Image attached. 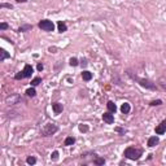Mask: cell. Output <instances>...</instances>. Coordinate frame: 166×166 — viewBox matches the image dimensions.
<instances>
[{"label": "cell", "mask_w": 166, "mask_h": 166, "mask_svg": "<svg viewBox=\"0 0 166 166\" xmlns=\"http://www.w3.org/2000/svg\"><path fill=\"white\" fill-rule=\"evenodd\" d=\"M143 153H144V149L139 147H127L126 149L123 151V157L127 160H131V161H138V160L141 158Z\"/></svg>", "instance_id": "obj_1"}, {"label": "cell", "mask_w": 166, "mask_h": 166, "mask_svg": "<svg viewBox=\"0 0 166 166\" xmlns=\"http://www.w3.org/2000/svg\"><path fill=\"white\" fill-rule=\"evenodd\" d=\"M129 75H130L131 78H132L134 81H136V82L140 84L141 87H144V88H147V90H152V91H154V90H157L156 83L152 82V81L145 79V78H139V77H136V75H132L131 73H129Z\"/></svg>", "instance_id": "obj_2"}, {"label": "cell", "mask_w": 166, "mask_h": 166, "mask_svg": "<svg viewBox=\"0 0 166 166\" xmlns=\"http://www.w3.org/2000/svg\"><path fill=\"white\" fill-rule=\"evenodd\" d=\"M34 73V69L31 65H29V64H26L24 66V69H22V71H18L16 75H14V79L16 81H21V79H26V78H30L31 75H33Z\"/></svg>", "instance_id": "obj_3"}, {"label": "cell", "mask_w": 166, "mask_h": 166, "mask_svg": "<svg viewBox=\"0 0 166 166\" xmlns=\"http://www.w3.org/2000/svg\"><path fill=\"white\" fill-rule=\"evenodd\" d=\"M57 131H59V126H57L56 123H46L44 126L42 127L40 134H42V136H52V135H55Z\"/></svg>", "instance_id": "obj_4"}, {"label": "cell", "mask_w": 166, "mask_h": 166, "mask_svg": "<svg viewBox=\"0 0 166 166\" xmlns=\"http://www.w3.org/2000/svg\"><path fill=\"white\" fill-rule=\"evenodd\" d=\"M38 27L40 29V30L46 31V33H51V31L55 30V24L53 21H51V20H40L39 22H38Z\"/></svg>", "instance_id": "obj_5"}, {"label": "cell", "mask_w": 166, "mask_h": 166, "mask_svg": "<svg viewBox=\"0 0 166 166\" xmlns=\"http://www.w3.org/2000/svg\"><path fill=\"white\" fill-rule=\"evenodd\" d=\"M101 118H103V121L105 122V123H108V125H113V123H114V113L109 112V110L104 113Z\"/></svg>", "instance_id": "obj_6"}, {"label": "cell", "mask_w": 166, "mask_h": 166, "mask_svg": "<svg viewBox=\"0 0 166 166\" xmlns=\"http://www.w3.org/2000/svg\"><path fill=\"white\" fill-rule=\"evenodd\" d=\"M91 162L94 165H97V166H101V165H104L106 162V160L105 158H103V157H99L97 156V153H94V156H92V158H91Z\"/></svg>", "instance_id": "obj_7"}, {"label": "cell", "mask_w": 166, "mask_h": 166, "mask_svg": "<svg viewBox=\"0 0 166 166\" xmlns=\"http://www.w3.org/2000/svg\"><path fill=\"white\" fill-rule=\"evenodd\" d=\"M165 132H166V119H164L161 123L156 126V134L157 135H162V134H165Z\"/></svg>", "instance_id": "obj_8"}, {"label": "cell", "mask_w": 166, "mask_h": 166, "mask_svg": "<svg viewBox=\"0 0 166 166\" xmlns=\"http://www.w3.org/2000/svg\"><path fill=\"white\" fill-rule=\"evenodd\" d=\"M160 143V138L158 136H157V134L156 135H153V136H151L149 139H148V143H147V145L149 148H153V147H156L157 144H158Z\"/></svg>", "instance_id": "obj_9"}, {"label": "cell", "mask_w": 166, "mask_h": 166, "mask_svg": "<svg viewBox=\"0 0 166 166\" xmlns=\"http://www.w3.org/2000/svg\"><path fill=\"white\" fill-rule=\"evenodd\" d=\"M52 110H53L55 114H60L64 110V105L61 103H53L52 104Z\"/></svg>", "instance_id": "obj_10"}, {"label": "cell", "mask_w": 166, "mask_h": 166, "mask_svg": "<svg viewBox=\"0 0 166 166\" xmlns=\"http://www.w3.org/2000/svg\"><path fill=\"white\" fill-rule=\"evenodd\" d=\"M57 30H59V33H65V31H68V25L65 24V21H59L57 22Z\"/></svg>", "instance_id": "obj_11"}, {"label": "cell", "mask_w": 166, "mask_h": 166, "mask_svg": "<svg viewBox=\"0 0 166 166\" xmlns=\"http://www.w3.org/2000/svg\"><path fill=\"white\" fill-rule=\"evenodd\" d=\"M9 57H11L9 52H7L4 48L0 49V62H4V61L7 60V59H9Z\"/></svg>", "instance_id": "obj_12"}, {"label": "cell", "mask_w": 166, "mask_h": 166, "mask_svg": "<svg viewBox=\"0 0 166 166\" xmlns=\"http://www.w3.org/2000/svg\"><path fill=\"white\" fill-rule=\"evenodd\" d=\"M31 29H33V25H30V24H24V25H21L18 27V33H26V31H30Z\"/></svg>", "instance_id": "obj_13"}, {"label": "cell", "mask_w": 166, "mask_h": 166, "mask_svg": "<svg viewBox=\"0 0 166 166\" xmlns=\"http://www.w3.org/2000/svg\"><path fill=\"white\" fill-rule=\"evenodd\" d=\"M106 108H108V110H109V112H112V113L117 112V105H116L114 101H112V100H109L106 103Z\"/></svg>", "instance_id": "obj_14"}, {"label": "cell", "mask_w": 166, "mask_h": 166, "mask_svg": "<svg viewBox=\"0 0 166 166\" xmlns=\"http://www.w3.org/2000/svg\"><path fill=\"white\" fill-rule=\"evenodd\" d=\"M121 112L123 113V114H129V113L131 112V105L129 103H123L121 105Z\"/></svg>", "instance_id": "obj_15"}, {"label": "cell", "mask_w": 166, "mask_h": 166, "mask_svg": "<svg viewBox=\"0 0 166 166\" xmlns=\"http://www.w3.org/2000/svg\"><path fill=\"white\" fill-rule=\"evenodd\" d=\"M82 79L86 81V82H90L92 79V73L88 70H83L82 71Z\"/></svg>", "instance_id": "obj_16"}, {"label": "cell", "mask_w": 166, "mask_h": 166, "mask_svg": "<svg viewBox=\"0 0 166 166\" xmlns=\"http://www.w3.org/2000/svg\"><path fill=\"white\" fill-rule=\"evenodd\" d=\"M25 94H26V96H27V97H35V96H36L35 87H33V86H31L30 88H27V90H26V92H25Z\"/></svg>", "instance_id": "obj_17"}, {"label": "cell", "mask_w": 166, "mask_h": 166, "mask_svg": "<svg viewBox=\"0 0 166 166\" xmlns=\"http://www.w3.org/2000/svg\"><path fill=\"white\" fill-rule=\"evenodd\" d=\"M74 143H75L74 136H68V138L65 139V141H64V145H65V147H70V145H73Z\"/></svg>", "instance_id": "obj_18"}, {"label": "cell", "mask_w": 166, "mask_h": 166, "mask_svg": "<svg viewBox=\"0 0 166 166\" xmlns=\"http://www.w3.org/2000/svg\"><path fill=\"white\" fill-rule=\"evenodd\" d=\"M26 164L27 165H35L36 164V158L34 156H29L27 158H26Z\"/></svg>", "instance_id": "obj_19"}, {"label": "cell", "mask_w": 166, "mask_h": 166, "mask_svg": "<svg viewBox=\"0 0 166 166\" xmlns=\"http://www.w3.org/2000/svg\"><path fill=\"white\" fill-rule=\"evenodd\" d=\"M40 83H42V78H40V77H35L33 81H31V86H33V87L39 86Z\"/></svg>", "instance_id": "obj_20"}, {"label": "cell", "mask_w": 166, "mask_h": 166, "mask_svg": "<svg viewBox=\"0 0 166 166\" xmlns=\"http://www.w3.org/2000/svg\"><path fill=\"white\" fill-rule=\"evenodd\" d=\"M69 65L70 66H78L79 65V60H78L77 57H71V59L69 60Z\"/></svg>", "instance_id": "obj_21"}, {"label": "cell", "mask_w": 166, "mask_h": 166, "mask_svg": "<svg viewBox=\"0 0 166 166\" xmlns=\"http://www.w3.org/2000/svg\"><path fill=\"white\" fill-rule=\"evenodd\" d=\"M78 129H79L81 132H87V131L90 130V127H88V125L82 123V125H79V126H78Z\"/></svg>", "instance_id": "obj_22"}, {"label": "cell", "mask_w": 166, "mask_h": 166, "mask_svg": "<svg viewBox=\"0 0 166 166\" xmlns=\"http://www.w3.org/2000/svg\"><path fill=\"white\" fill-rule=\"evenodd\" d=\"M151 106H158V105H162V100H160V99H157V100H153L149 103Z\"/></svg>", "instance_id": "obj_23"}, {"label": "cell", "mask_w": 166, "mask_h": 166, "mask_svg": "<svg viewBox=\"0 0 166 166\" xmlns=\"http://www.w3.org/2000/svg\"><path fill=\"white\" fill-rule=\"evenodd\" d=\"M3 8L13 9V5H12V4H9V3H1V4H0V9H3Z\"/></svg>", "instance_id": "obj_24"}, {"label": "cell", "mask_w": 166, "mask_h": 166, "mask_svg": "<svg viewBox=\"0 0 166 166\" xmlns=\"http://www.w3.org/2000/svg\"><path fill=\"white\" fill-rule=\"evenodd\" d=\"M51 160L52 161H57V160H59V152H57V151H55V152L51 154Z\"/></svg>", "instance_id": "obj_25"}, {"label": "cell", "mask_w": 166, "mask_h": 166, "mask_svg": "<svg viewBox=\"0 0 166 166\" xmlns=\"http://www.w3.org/2000/svg\"><path fill=\"white\" fill-rule=\"evenodd\" d=\"M7 29H9V25H8L7 22H1V24H0V30L1 31L7 30Z\"/></svg>", "instance_id": "obj_26"}, {"label": "cell", "mask_w": 166, "mask_h": 166, "mask_svg": "<svg viewBox=\"0 0 166 166\" xmlns=\"http://www.w3.org/2000/svg\"><path fill=\"white\" fill-rule=\"evenodd\" d=\"M114 131H116V132H118V134H121V135H125V134H126V130L121 129V127H116Z\"/></svg>", "instance_id": "obj_27"}, {"label": "cell", "mask_w": 166, "mask_h": 166, "mask_svg": "<svg viewBox=\"0 0 166 166\" xmlns=\"http://www.w3.org/2000/svg\"><path fill=\"white\" fill-rule=\"evenodd\" d=\"M36 69H38V71H42L43 69H44V65H43V64H38V66H36Z\"/></svg>", "instance_id": "obj_28"}, {"label": "cell", "mask_w": 166, "mask_h": 166, "mask_svg": "<svg viewBox=\"0 0 166 166\" xmlns=\"http://www.w3.org/2000/svg\"><path fill=\"white\" fill-rule=\"evenodd\" d=\"M87 64H88V62H87V59H83L82 61H81V65H82V66H87Z\"/></svg>", "instance_id": "obj_29"}, {"label": "cell", "mask_w": 166, "mask_h": 166, "mask_svg": "<svg viewBox=\"0 0 166 166\" xmlns=\"http://www.w3.org/2000/svg\"><path fill=\"white\" fill-rule=\"evenodd\" d=\"M16 3H27L29 0H14Z\"/></svg>", "instance_id": "obj_30"}]
</instances>
